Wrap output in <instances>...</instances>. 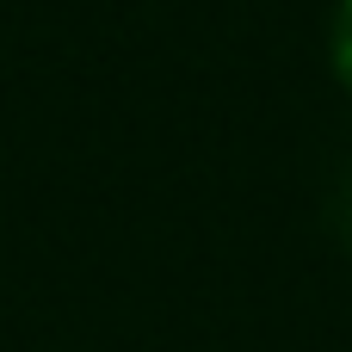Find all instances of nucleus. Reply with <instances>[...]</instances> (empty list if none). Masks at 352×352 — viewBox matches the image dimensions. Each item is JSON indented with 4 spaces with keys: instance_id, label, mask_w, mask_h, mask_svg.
I'll return each mask as SVG.
<instances>
[{
    "instance_id": "1",
    "label": "nucleus",
    "mask_w": 352,
    "mask_h": 352,
    "mask_svg": "<svg viewBox=\"0 0 352 352\" xmlns=\"http://www.w3.org/2000/svg\"><path fill=\"white\" fill-rule=\"evenodd\" d=\"M334 68L352 87V0H340V19H334Z\"/></svg>"
},
{
    "instance_id": "2",
    "label": "nucleus",
    "mask_w": 352,
    "mask_h": 352,
    "mask_svg": "<svg viewBox=\"0 0 352 352\" xmlns=\"http://www.w3.org/2000/svg\"><path fill=\"white\" fill-rule=\"evenodd\" d=\"M334 223H340V235L352 241V173H346V186H340V198H334Z\"/></svg>"
}]
</instances>
